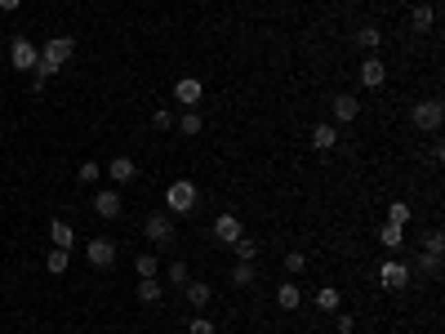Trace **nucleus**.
Listing matches in <instances>:
<instances>
[{
    "instance_id": "4be33fe9",
    "label": "nucleus",
    "mask_w": 445,
    "mask_h": 334,
    "mask_svg": "<svg viewBox=\"0 0 445 334\" xmlns=\"http://www.w3.org/2000/svg\"><path fill=\"white\" fill-rule=\"evenodd\" d=\"M138 299L143 303H160V281L156 276H143V281H138Z\"/></svg>"
},
{
    "instance_id": "f257e3e1",
    "label": "nucleus",
    "mask_w": 445,
    "mask_h": 334,
    "mask_svg": "<svg viewBox=\"0 0 445 334\" xmlns=\"http://www.w3.org/2000/svg\"><path fill=\"white\" fill-rule=\"evenodd\" d=\"M143 232H147V241L156 245V250H169V245H174V218H169L165 209H156V214H147Z\"/></svg>"
},
{
    "instance_id": "f03ea898",
    "label": "nucleus",
    "mask_w": 445,
    "mask_h": 334,
    "mask_svg": "<svg viewBox=\"0 0 445 334\" xmlns=\"http://www.w3.org/2000/svg\"><path fill=\"white\" fill-rule=\"evenodd\" d=\"M36 63H41V50H36L27 36H14V41H9V67H14V72H36Z\"/></svg>"
},
{
    "instance_id": "ddd939ff",
    "label": "nucleus",
    "mask_w": 445,
    "mask_h": 334,
    "mask_svg": "<svg viewBox=\"0 0 445 334\" xmlns=\"http://www.w3.org/2000/svg\"><path fill=\"white\" fill-rule=\"evenodd\" d=\"M107 174L116 178V183H134V174H138V169H134V160H129V156H116V160L107 165Z\"/></svg>"
},
{
    "instance_id": "2eb2a0df",
    "label": "nucleus",
    "mask_w": 445,
    "mask_h": 334,
    "mask_svg": "<svg viewBox=\"0 0 445 334\" xmlns=\"http://www.w3.org/2000/svg\"><path fill=\"white\" fill-rule=\"evenodd\" d=\"M334 143H338V129H334V125H312V147L329 152Z\"/></svg>"
},
{
    "instance_id": "7c9ffc66",
    "label": "nucleus",
    "mask_w": 445,
    "mask_h": 334,
    "mask_svg": "<svg viewBox=\"0 0 445 334\" xmlns=\"http://www.w3.org/2000/svg\"><path fill=\"white\" fill-rule=\"evenodd\" d=\"M169 281H174V285H187V281H192V276H187V263H183V259L169 263Z\"/></svg>"
},
{
    "instance_id": "aec40b11",
    "label": "nucleus",
    "mask_w": 445,
    "mask_h": 334,
    "mask_svg": "<svg viewBox=\"0 0 445 334\" xmlns=\"http://www.w3.org/2000/svg\"><path fill=\"white\" fill-rule=\"evenodd\" d=\"M378 241H383L387 250H401L405 236H401V227H396V223H383V227H378Z\"/></svg>"
},
{
    "instance_id": "4468645a",
    "label": "nucleus",
    "mask_w": 445,
    "mask_h": 334,
    "mask_svg": "<svg viewBox=\"0 0 445 334\" xmlns=\"http://www.w3.org/2000/svg\"><path fill=\"white\" fill-rule=\"evenodd\" d=\"M183 290H187V303H192V308H205V303H210V281H187L183 285Z\"/></svg>"
},
{
    "instance_id": "f704fd0d",
    "label": "nucleus",
    "mask_w": 445,
    "mask_h": 334,
    "mask_svg": "<svg viewBox=\"0 0 445 334\" xmlns=\"http://www.w3.org/2000/svg\"><path fill=\"white\" fill-rule=\"evenodd\" d=\"M356 330V317L352 312H343V317H338V334H352Z\"/></svg>"
},
{
    "instance_id": "6e6552de",
    "label": "nucleus",
    "mask_w": 445,
    "mask_h": 334,
    "mask_svg": "<svg viewBox=\"0 0 445 334\" xmlns=\"http://www.w3.org/2000/svg\"><path fill=\"white\" fill-rule=\"evenodd\" d=\"M174 98H178V103H183V107H187V112H192V107H196V103H201V98H205V85H201V81H196V76H183V81H178V85H174Z\"/></svg>"
},
{
    "instance_id": "dca6fc26",
    "label": "nucleus",
    "mask_w": 445,
    "mask_h": 334,
    "mask_svg": "<svg viewBox=\"0 0 445 334\" xmlns=\"http://www.w3.org/2000/svg\"><path fill=\"white\" fill-rule=\"evenodd\" d=\"M50 241L58 245V250H72V241H76V236H72V227L63 223V218H54V223H50Z\"/></svg>"
},
{
    "instance_id": "e433bc0d",
    "label": "nucleus",
    "mask_w": 445,
    "mask_h": 334,
    "mask_svg": "<svg viewBox=\"0 0 445 334\" xmlns=\"http://www.w3.org/2000/svg\"><path fill=\"white\" fill-rule=\"evenodd\" d=\"M18 5H23V0H0V9H9V14H14Z\"/></svg>"
},
{
    "instance_id": "9b49d317",
    "label": "nucleus",
    "mask_w": 445,
    "mask_h": 334,
    "mask_svg": "<svg viewBox=\"0 0 445 334\" xmlns=\"http://www.w3.org/2000/svg\"><path fill=\"white\" fill-rule=\"evenodd\" d=\"M329 107H334V121H356V112H361V98H352V94H338L334 103H329Z\"/></svg>"
},
{
    "instance_id": "39448f33",
    "label": "nucleus",
    "mask_w": 445,
    "mask_h": 334,
    "mask_svg": "<svg viewBox=\"0 0 445 334\" xmlns=\"http://www.w3.org/2000/svg\"><path fill=\"white\" fill-rule=\"evenodd\" d=\"M85 259H89L94 267H102V272H107V267L116 263V241H107V236H94V241L85 245Z\"/></svg>"
},
{
    "instance_id": "412c9836",
    "label": "nucleus",
    "mask_w": 445,
    "mask_h": 334,
    "mask_svg": "<svg viewBox=\"0 0 445 334\" xmlns=\"http://www.w3.org/2000/svg\"><path fill=\"white\" fill-rule=\"evenodd\" d=\"M254 281H259V276H254V263H236V267H232V285H241V290H250Z\"/></svg>"
},
{
    "instance_id": "f8f14e48",
    "label": "nucleus",
    "mask_w": 445,
    "mask_h": 334,
    "mask_svg": "<svg viewBox=\"0 0 445 334\" xmlns=\"http://www.w3.org/2000/svg\"><path fill=\"white\" fill-rule=\"evenodd\" d=\"M94 209H98V218H116V214H120V196L107 187V192L94 196Z\"/></svg>"
},
{
    "instance_id": "9d476101",
    "label": "nucleus",
    "mask_w": 445,
    "mask_h": 334,
    "mask_svg": "<svg viewBox=\"0 0 445 334\" xmlns=\"http://www.w3.org/2000/svg\"><path fill=\"white\" fill-rule=\"evenodd\" d=\"M214 236H219L223 245H232L236 236H241V218H236V214H219V218H214Z\"/></svg>"
},
{
    "instance_id": "20e7f679",
    "label": "nucleus",
    "mask_w": 445,
    "mask_h": 334,
    "mask_svg": "<svg viewBox=\"0 0 445 334\" xmlns=\"http://www.w3.org/2000/svg\"><path fill=\"white\" fill-rule=\"evenodd\" d=\"M441 121H445V103L441 98H423V103H414V125L419 129H441Z\"/></svg>"
},
{
    "instance_id": "7ed1b4c3",
    "label": "nucleus",
    "mask_w": 445,
    "mask_h": 334,
    "mask_svg": "<svg viewBox=\"0 0 445 334\" xmlns=\"http://www.w3.org/2000/svg\"><path fill=\"white\" fill-rule=\"evenodd\" d=\"M165 205H169V214H192V209H196V187L187 183V178L169 183V192H165Z\"/></svg>"
},
{
    "instance_id": "0eeeda50",
    "label": "nucleus",
    "mask_w": 445,
    "mask_h": 334,
    "mask_svg": "<svg viewBox=\"0 0 445 334\" xmlns=\"http://www.w3.org/2000/svg\"><path fill=\"white\" fill-rule=\"evenodd\" d=\"M378 281H383V290H405V285H410V267L387 259L383 267H378Z\"/></svg>"
},
{
    "instance_id": "c9c22d12",
    "label": "nucleus",
    "mask_w": 445,
    "mask_h": 334,
    "mask_svg": "<svg viewBox=\"0 0 445 334\" xmlns=\"http://www.w3.org/2000/svg\"><path fill=\"white\" fill-rule=\"evenodd\" d=\"M151 121H156V129H169V125H174V121H169V107H156V116H151Z\"/></svg>"
},
{
    "instance_id": "2f4dec72",
    "label": "nucleus",
    "mask_w": 445,
    "mask_h": 334,
    "mask_svg": "<svg viewBox=\"0 0 445 334\" xmlns=\"http://www.w3.org/2000/svg\"><path fill=\"white\" fill-rule=\"evenodd\" d=\"M134 267H138V276H156V254H138Z\"/></svg>"
},
{
    "instance_id": "bb28decb",
    "label": "nucleus",
    "mask_w": 445,
    "mask_h": 334,
    "mask_svg": "<svg viewBox=\"0 0 445 334\" xmlns=\"http://www.w3.org/2000/svg\"><path fill=\"white\" fill-rule=\"evenodd\" d=\"M387 223L405 227V223H410V205H405V200H396V205H387Z\"/></svg>"
},
{
    "instance_id": "473e14b6",
    "label": "nucleus",
    "mask_w": 445,
    "mask_h": 334,
    "mask_svg": "<svg viewBox=\"0 0 445 334\" xmlns=\"http://www.w3.org/2000/svg\"><path fill=\"white\" fill-rule=\"evenodd\" d=\"M303 267H307V259H303L299 250H294V254H285V272H303Z\"/></svg>"
},
{
    "instance_id": "cd10ccee",
    "label": "nucleus",
    "mask_w": 445,
    "mask_h": 334,
    "mask_svg": "<svg viewBox=\"0 0 445 334\" xmlns=\"http://www.w3.org/2000/svg\"><path fill=\"white\" fill-rule=\"evenodd\" d=\"M356 41H361L365 50H378V41H383V32H378V27H361V32H356Z\"/></svg>"
},
{
    "instance_id": "a211bd4d",
    "label": "nucleus",
    "mask_w": 445,
    "mask_h": 334,
    "mask_svg": "<svg viewBox=\"0 0 445 334\" xmlns=\"http://www.w3.org/2000/svg\"><path fill=\"white\" fill-rule=\"evenodd\" d=\"M276 303H281V308H285V312H294L299 303H303L299 285H294V281H285V285H281V290H276Z\"/></svg>"
},
{
    "instance_id": "a878e982",
    "label": "nucleus",
    "mask_w": 445,
    "mask_h": 334,
    "mask_svg": "<svg viewBox=\"0 0 445 334\" xmlns=\"http://www.w3.org/2000/svg\"><path fill=\"white\" fill-rule=\"evenodd\" d=\"M316 308H321V312H334V308H338V290H334V285L316 290Z\"/></svg>"
},
{
    "instance_id": "c756f323",
    "label": "nucleus",
    "mask_w": 445,
    "mask_h": 334,
    "mask_svg": "<svg viewBox=\"0 0 445 334\" xmlns=\"http://www.w3.org/2000/svg\"><path fill=\"white\" fill-rule=\"evenodd\" d=\"M98 174H102V169H98V160H85V165L76 169V178H80V183H98Z\"/></svg>"
},
{
    "instance_id": "b1692460",
    "label": "nucleus",
    "mask_w": 445,
    "mask_h": 334,
    "mask_svg": "<svg viewBox=\"0 0 445 334\" xmlns=\"http://www.w3.org/2000/svg\"><path fill=\"white\" fill-rule=\"evenodd\" d=\"M67 263H72V259H67V250H58V245H54V250H50V259H45V267H50L54 276H63V272H67Z\"/></svg>"
},
{
    "instance_id": "393cba45",
    "label": "nucleus",
    "mask_w": 445,
    "mask_h": 334,
    "mask_svg": "<svg viewBox=\"0 0 445 334\" xmlns=\"http://www.w3.org/2000/svg\"><path fill=\"white\" fill-rule=\"evenodd\" d=\"M178 129H183V134H187V138H192V134H201V129H205V121H201V112H196V107H192V112H187V116H183V121H178Z\"/></svg>"
},
{
    "instance_id": "423d86ee",
    "label": "nucleus",
    "mask_w": 445,
    "mask_h": 334,
    "mask_svg": "<svg viewBox=\"0 0 445 334\" xmlns=\"http://www.w3.org/2000/svg\"><path fill=\"white\" fill-rule=\"evenodd\" d=\"M76 54V41L72 36H54V41H45V50H41V59L45 63H54V67H63Z\"/></svg>"
},
{
    "instance_id": "5701e85b",
    "label": "nucleus",
    "mask_w": 445,
    "mask_h": 334,
    "mask_svg": "<svg viewBox=\"0 0 445 334\" xmlns=\"http://www.w3.org/2000/svg\"><path fill=\"white\" fill-rule=\"evenodd\" d=\"M410 23H414V32H428V27L437 23V9H432V5H419V9H414V18H410Z\"/></svg>"
},
{
    "instance_id": "f3484780",
    "label": "nucleus",
    "mask_w": 445,
    "mask_h": 334,
    "mask_svg": "<svg viewBox=\"0 0 445 334\" xmlns=\"http://www.w3.org/2000/svg\"><path fill=\"white\" fill-rule=\"evenodd\" d=\"M414 272H423L428 281H437V276H441V254H428V250H423L419 263H414Z\"/></svg>"
},
{
    "instance_id": "72a5a7b5",
    "label": "nucleus",
    "mask_w": 445,
    "mask_h": 334,
    "mask_svg": "<svg viewBox=\"0 0 445 334\" xmlns=\"http://www.w3.org/2000/svg\"><path fill=\"white\" fill-rule=\"evenodd\" d=\"M187 334H214V321H205V317H196L192 326H187Z\"/></svg>"
},
{
    "instance_id": "6ab92c4d",
    "label": "nucleus",
    "mask_w": 445,
    "mask_h": 334,
    "mask_svg": "<svg viewBox=\"0 0 445 334\" xmlns=\"http://www.w3.org/2000/svg\"><path fill=\"white\" fill-rule=\"evenodd\" d=\"M232 250H236V263H254L259 259V241H245V236H236Z\"/></svg>"
},
{
    "instance_id": "c85d7f7f",
    "label": "nucleus",
    "mask_w": 445,
    "mask_h": 334,
    "mask_svg": "<svg viewBox=\"0 0 445 334\" xmlns=\"http://www.w3.org/2000/svg\"><path fill=\"white\" fill-rule=\"evenodd\" d=\"M423 250H428V254H441V250H445V236H441V227H432V232L423 236Z\"/></svg>"
},
{
    "instance_id": "1a4fd4ad",
    "label": "nucleus",
    "mask_w": 445,
    "mask_h": 334,
    "mask_svg": "<svg viewBox=\"0 0 445 334\" xmlns=\"http://www.w3.org/2000/svg\"><path fill=\"white\" fill-rule=\"evenodd\" d=\"M383 81H387L383 59H365V63H361V85H365V90H378Z\"/></svg>"
}]
</instances>
